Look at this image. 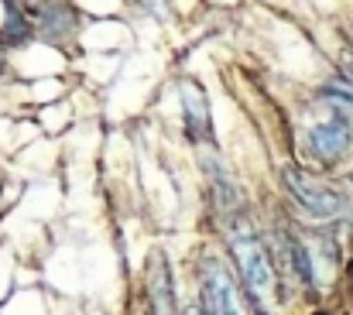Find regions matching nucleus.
Returning a JSON list of instances; mask_svg holds the SVG:
<instances>
[{"instance_id":"1","label":"nucleus","mask_w":353,"mask_h":315,"mask_svg":"<svg viewBox=\"0 0 353 315\" xmlns=\"http://www.w3.org/2000/svg\"><path fill=\"white\" fill-rule=\"evenodd\" d=\"M230 250H234V261L240 267V278H243V288H247L250 302L261 305L264 312H271L274 302H278V292H274V267H271V257H268L264 243L250 230H234Z\"/></svg>"},{"instance_id":"2","label":"nucleus","mask_w":353,"mask_h":315,"mask_svg":"<svg viewBox=\"0 0 353 315\" xmlns=\"http://www.w3.org/2000/svg\"><path fill=\"white\" fill-rule=\"evenodd\" d=\"M281 179H285V189L295 196V203L309 212V216H316V219H333V216H340V212L347 210V199H343L336 189H330V185L309 179V175L299 172V168H285Z\"/></svg>"},{"instance_id":"3","label":"nucleus","mask_w":353,"mask_h":315,"mask_svg":"<svg viewBox=\"0 0 353 315\" xmlns=\"http://www.w3.org/2000/svg\"><path fill=\"white\" fill-rule=\"evenodd\" d=\"M305 141H309V151H312L319 161H340V158L350 151V144H353L350 116L336 110L333 116H326V120L312 123V127H309V134H305Z\"/></svg>"},{"instance_id":"4","label":"nucleus","mask_w":353,"mask_h":315,"mask_svg":"<svg viewBox=\"0 0 353 315\" xmlns=\"http://www.w3.org/2000/svg\"><path fill=\"white\" fill-rule=\"evenodd\" d=\"M203 309L206 315H243L234 285L216 261H206L203 267Z\"/></svg>"},{"instance_id":"5","label":"nucleus","mask_w":353,"mask_h":315,"mask_svg":"<svg viewBox=\"0 0 353 315\" xmlns=\"http://www.w3.org/2000/svg\"><path fill=\"white\" fill-rule=\"evenodd\" d=\"M182 96H185V116H189L192 134H206L210 130V110L203 100V90L192 86V83H182Z\"/></svg>"},{"instance_id":"6","label":"nucleus","mask_w":353,"mask_h":315,"mask_svg":"<svg viewBox=\"0 0 353 315\" xmlns=\"http://www.w3.org/2000/svg\"><path fill=\"white\" fill-rule=\"evenodd\" d=\"M285 247H288V261H292V267H295V274L305 281V285H312L316 281V271H312V261H309V254H305V247L299 243V240H285Z\"/></svg>"},{"instance_id":"7","label":"nucleus","mask_w":353,"mask_h":315,"mask_svg":"<svg viewBox=\"0 0 353 315\" xmlns=\"http://www.w3.org/2000/svg\"><path fill=\"white\" fill-rule=\"evenodd\" d=\"M343 72H347V79L353 83V48L350 52H343Z\"/></svg>"},{"instance_id":"8","label":"nucleus","mask_w":353,"mask_h":315,"mask_svg":"<svg viewBox=\"0 0 353 315\" xmlns=\"http://www.w3.org/2000/svg\"><path fill=\"white\" fill-rule=\"evenodd\" d=\"M185 315H206V309H189Z\"/></svg>"}]
</instances>
